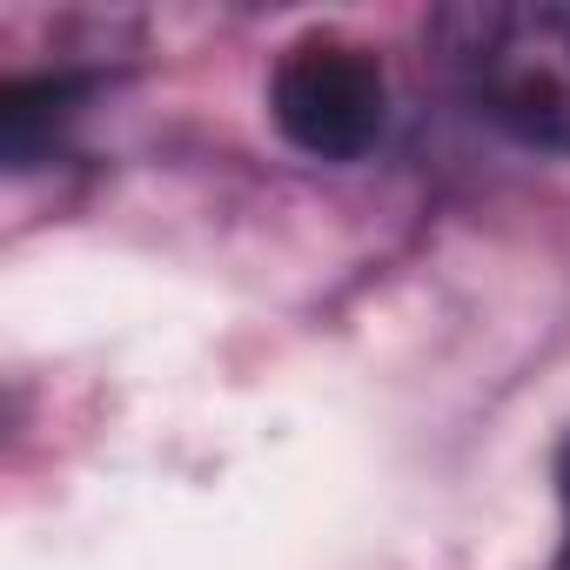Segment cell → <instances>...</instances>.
<instances>
[{"label":"cell","mask_w":570,"mask_h":570,"mask_svg":"<svg viewBox=\"0 0 570 570\" xmlns=\"http://www.w3.org/2000/svg\"><path fill=\"white\" fill-rule=\"evenodd\" d=\"M456 95L523 148L570 155V0H463L430 14Z\"/></svg>","instance_id":"cell-1"},{"label":"cell","mask_w":570,"mask_h":570,"mask_svg":"<svg viewBox=\"0 0 570 570\" xmlns=\"http://www.w3.org/2000/svg\"><path fill=\"white\" fill-rule=\"evenodd\" d=\"M268 115L282 141L309 161H363L390 121V81L370 48L356 41H296L268 81Z\"/></svg>","instance_id":"cell-2"},{"label":"cell","mask_w":570,"mask_h":570,"mask_svg":"<svg viewBox=\"0 0 570 570\" xmlns=\"http://www.w3.org/2000/svg\"><path fill=\"white\" fill-rule=\"evenodd\" d=\"M88 75H41V81H14L8 95H0V155H8V168H35L61 148L68 121L81 115L88 101Z\"/></svg>","instance_id":"cell-3"},{"label":"cell","mask_w":570,"mask_h":570,"mask_svg":"<svg viewBox=\"0 0 570 570\" xmlns=\"http://www.w3.org/2000/svg\"><path fill=\"white\" fill-rule=\"evenodd\" d=\"M557 490H563V550H557V570H570V436L557 450Z\"/></svg>","instance_id":"cell-4"}]
</instances>
